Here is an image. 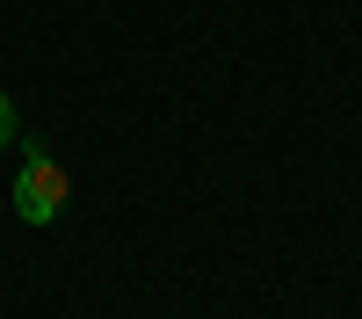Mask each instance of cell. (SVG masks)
<instances>
[{"mask_svg": "<svg viewBox=\"0 0 362 319\" xmlns=\"http://www.w3.org/2000/svg\"><path fill=\"white\" fill-rule=\"evenodd\" d=\"M22 145V174H15V218L22 225H58V211H66V196H73V182H66V167H58L37 138H15Z\"/></svg>", "mask_w": 362, "mask_h": 319, "instance_id": "obj_1", "label": "cell"}, {"mask_svg": "<svg viewBox=\"0 0 362 319\" xmlns=\"http://www.w3.org/2000/svg\"><path fill=\"white\" fill-rule=\"evenodd\" d=\"M15 138H22V116H15L8 95H0V145H15Z\"/></svg>", "mask_w": 362, "mask_h": 319, "instance_id": "obj_2", "label": "cell"}]
</instances>
